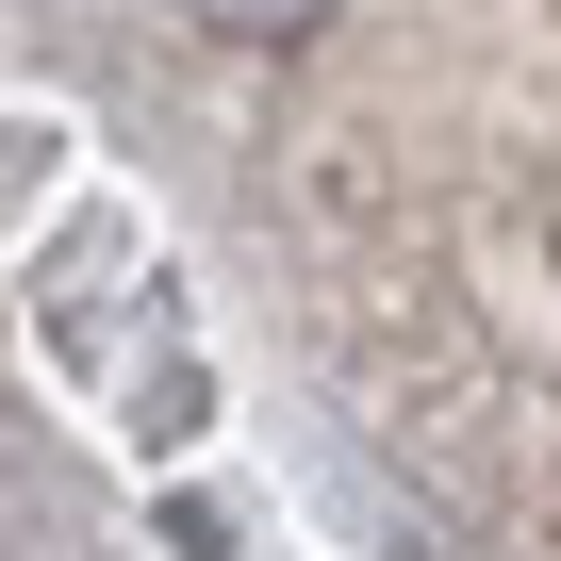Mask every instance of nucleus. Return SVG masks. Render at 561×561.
<instances>
[{
    "label": "nucleus",
    "instance_id": "f257e3e1",
    "mask_svg": "<svg viewBox=\"0 0 561 561\" xmlns=\"http://www.w3.org/2000/svg\"><path fill=\"white\" fill-rule=\"evenodd\" d=\"M182 18H198V34H248V50H280V34H314L331 0H182Z\"/></svg>",
    "mask_w": 561,
    "mask_h": 561
}]
</instances>
